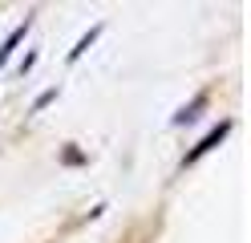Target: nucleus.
Returning <instances> with one entry per match:
<instances>
[{
    "label": "nucleus",
    "mask_w": 251,
    "mask_h": 243,
    "mask_svg": "<svg viewBox=\"0 0 251 243\" xmlns=\"http://www.w3.org/2000/svg\"><path fill=\"white\" fill-rule=\"evenodd\" d=\"M227 134H231V118H223V122H219V126L211 130V134H207V138H202V142L195 146V150H191V154H186V162H199L202 154H211V150H215V146H219V142H223Z\"/></svg>",
    "instance_id": "nucleus-1"
},
{
    "label": "nucleus",
    "mask_w": 251,
    "mask_h": 243,
    "mask_svg": "<svg viewBox=\"0 0 251 243\" xmlns=\"http://www.w3.org/2000/svg\"><path fill=\"white\" fill-rule=\"evenodd\" d=\"M28 25H33V21H28V16H25V21H21L17 28H12V32H8V41H4V45H0V65H4V61L12 57V49H17V45L25 41V32H28Z\"/></svg>",
    "instance_id": "nucleus-2"
},
{
    "label": "nucleus",
    "mask_w": 251,
    "mask_h": 243,
    "mask_svg": "<svg viewBox=\"0 0 251 243\" xmlns=\"http://www.w3.org/2000/svg\"><path fill=\"white\" fill-rule=\"evenodd\" d=\"M98 37H101V25H93V28L85 32V37L77 41V49H69V61H81V53H85V49H89L93 41H98Z\"/></svg>",
    "instance_id": "nucleus-3"
},
{
    "label": "nucleus",
    "mask_w": 251,
    "mask_h": 243,
    "mask_svg": "<svg viewBox=\"0 0 251 243\" xmlns=\"http://www.w3.org/2000/svg\"><path fill=\"white\" fill-rule=\"evenodd\" d=\"M202 102H207V93H199V97H195V102H191V106H186V109H178V113H175V118H170V122H175V126H182V122H191V118H195V113L202 109Z\"/></svg>",
    "instance_id": "nucleus-4"
},
{
    "label": "nucleus",
    "mask_w": 251,
    "mask_h": 243,
    "mask_svg": "<svg viewBox=\"0 0 251 243\" xmlns=\"http://www.w3.org/2000/svg\"><path fill=\"white\" fill-rule=\"evenodd\" d=\"M53 97H57V89H45V93L37 97V106H33V109H45V106H49V102H53Z\"/></svg>",
    "instance_id": "nucleus-5"
}]
</instances>
